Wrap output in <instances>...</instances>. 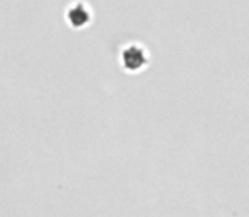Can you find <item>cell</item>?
I'll return each mask as SVG.
<instances>
[{
  "label": "cell",
  "instance_id": "cell-2",
  "mask_svg": "<svg viewBox=\"0 0 249 217\" xmlns=\"http://www.w3.org/2000/svg\"><path fill=\"white\" fill-rule=\"evenodd\" d=\"M121 65L127 72H138L148 63V51L138 43H129L121 50Z\"/></svg>",
  "mask_w": 249,
  "mask_h": 217
},
{
  "label": "cell",
  "instance_id": "cell-1",
  "mask_svg": "<svg viewBox=\"0 0 249 217\" xmlns=\"http://www.w3.org/2000/svg\"><path fill=\"white\" fill-rule=\"evenodd\" d=\"M63 17L71 29H83L93 20V9L85 0H71L65 7Z\"/></svg>",
  "mask_w": 249,
  "mask_h": 217
}]
</instances>
